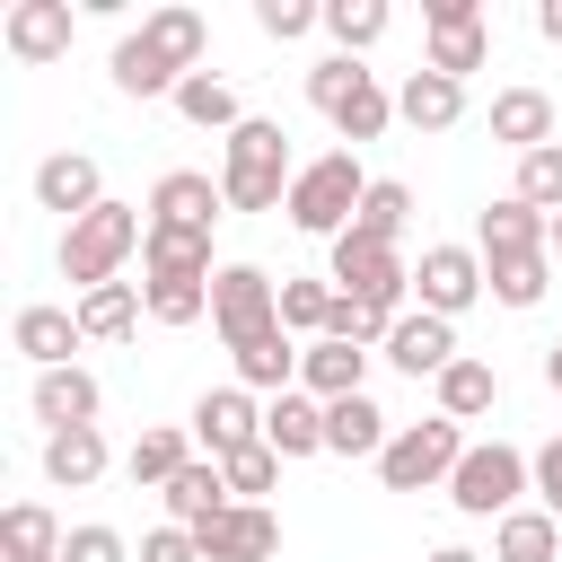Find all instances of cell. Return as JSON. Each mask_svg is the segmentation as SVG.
<instances>
[{"label": "cell", "instance_id": "8992f818", "mask_svg": "<svg viewBox=\"0 0 562 562\" xmlns=\"http://www.w3.org/2000/svg\"><path fill=\"white\" fill-rule=\"evenodd\" d=\"M527 483H536V457H527V448H509V439H474L465 465L448 474V501H457V518H509Z\"/></svg>", "mask_w": 562, "mask_h": 562}, {"label": "cell", "instance_id": "277c9868", "mask_svg": "<svg viewBox=\"0 0 562 562\" xmlns=\"http://www.w3.org/2000/svg\"><path fill=\"white\" fill-rule=\"evenodd\" d=\"M360 193H369V176H360V158L351 149H325V158H307L299 167V184H290V228H307V237H342L351 220H360Z\"/></svg>", "mask_w": 562, "mask_h": 562}, {"label": "cell", "instance_id": "bcb514c9", "mask_svg": "<svg viewBox=\"0 0 562 562\" xmlns=\"http://www.w3.org/2000/svg\"><path fill=\"white\" fill-rule=\"evenodd\" d=\"M61 562H132V544H123L114 527H70V544H61Z\"/></svg>", "mask_w": 562, "mask_h": 562}, {"label": "cell", "instance_id": "52a82bcc", "mask_svg": "<svg viewBox=\"0 0 562 562\" xmlns=\"http://www.w3.org/2000/svg\"><path fill=\"white\" fill-rule=\"evenodd\" d=\"M325 281H334L342 299H369V307L404 316L413 263H404V246H386V237H360V228H342V237H334V263H325Z\"/></svg>", "mask_w": 562, "mask_h": 562}, {"label": "cell", "instance_id": "8d00e7d4", "mask_svg": "<svg viewBox=\"0 0 562 562\" xmlns=\"http://www.w3.org/2000/svg\"><path fill=\"white\" fill-rule=\"evenodd\" d=\"M140 35H149L184 79H193V61H202V44H211V26H202L193 9H149V18H140Z\"/></svg>", "mask_w": 562, "mask_h": 562}, {"label": "cell", "instance_id": "f1b7e54d", "mask_svg": "<svg viewBox=\"0 0 562 562\" xmlns=\"http://www.w3.org/2000/svg\"><path fill=\"white\" fill-rule=\"evenodd\" d=\"M492 562H562V518H553V509H509V518H492Z\"/></svg>", "mask_w": 562, "mask_h": 562}, {"label": "cell", "instance_id": "d6a6232c", "mask_svg": "<svg viewBox=\"0 0 562 562\" xmlns=\"http://www.w3.org/2000/svg\"><path fill=\"white\" fill-rule=\"evenodd\" d=\"M228 509V474H220V457H193L176 483H167V518L176 527H211Z\"/></svg>", "mask_w": 562, "mask_h": 562}, {"label": "cell", "instance_id": "ac0fdd59", "mask_svg": "<svg viewBox=\"0 0 562 562\" xmlns=\"http://www.w3.org/2000/svg\"><path fill=\"white\" fill-rule=\"evenodd\" d=\"M26 404H35L44 439H53V430H88L105 395H97V378H88V369L70 360V369H35V395H26Z\"/></svg>", "mask_w": 562, "mask_h": 562}, {"label": "cell", "instance_id": "60d3db41", "mask_svg": "<svg viewBox=\"0 0 562 562\" xmlns=\"http://www.w3.org/2000/svg\"><path fill=\"white\" fill-rule=\"evenodd\" d=\"M325 316H334V281H281V334L325 342Z\"/></svg>", "mask_w": 562, "mask_h": 562}, {"label": "cell", "instance_id": "7a4b0ae2", "mask_svg": "<svg viewBox=\"0 0 562 562\" xmlns=\"http://www.w3.org/2000/svg\"><path fill=\"white\" fill-rule=\"evenodd\" d=\"M140 237H149V211H132V202H97L79 228H61V281H79V299L105 290V281H123V263L140 255Z\"/></svg>", "mask_w": 562, "mask_h": 562}, {"label": "cell", "instance_id": "2e32d148", "mask_svg": "<svg viewBox=\"0 0 562 562\" xmlns=\"http://www.w3.org/2000/svg\"><path fill=\"white\" fill-rule=\"evenodd\" d=\"M474 255H483V263H509V255H553V220H544V211H527L518 193H501V202L474 220Z\"/></svg>", "mask_w": 562, "mask_h": 562}, {"label": "cell", "instance_id": "4316f807", "mask_svg": "<svg viewBox=\"0 0 562 562\" xmlns=\"http://www.w3.org/2000/svg\"><path fill=\"white\" fill-rule=\"evenodd\" d=\"M386 413L369 404V395H342V404H325V457H386Z\"/></svg>", "mask_w": 562, "mask_h": 562}, {"label": "cell", "instance_id": "ee69618b", "mask_svg": "<svg viewBox=\"0 0 562 562\" xmlns=\"http://www.w3.org/2000/svg\"><path fill=\"white\" fill-rule=\"evenodd\" d=\"M255 26H263L272 44H290V35L325 26V9H316V0H255Z\"/></svg>", "mask_w": 562, "mask_h": 562}, {"label": "cell", "instance_id": "4dcf8cb0", "mask_svg": "<svg viewBox=\"0 0 562 562\" xmlns=\"http://www.w3.org/2000/svg\"><path fill=\"white\" fill-rule=\"evenodd\" d=\"M140 316H149L140 281H105V290L79 299V334H88V342H123V334H140Z\"/></svg>", "mask_w": 562, "mask_h": 562}, {"label": "cell", "instance_id": "4fadbf2b", "mask_svg": "<svg viewBox=\"0 0 562 562\" xmlns=\"http://www.w3.org/2000/svg\"><path fill=\"white\" fill-rule=\"evenodd\" d=\"M263 439V404L246 395V386H211L202 404H193V448L202 457H237V448H255Z\"/></svg>", "mask_w": 562, "mask_h": 562}, {"label": "cell", "instance_id": "74e56055", "mask_svg": "<svg viewBox=\"0 0 562 562\" xmlns=\"http://www.w3.org/2000/svg\"><path fill=\"white\" fill-rule=\"evenodd\" d=\"M404 220H413V184H395V176H369V193H360V220H351V228L395 246V237H404Z\"/></svg>", "mask_w": 562, "mask_h": 562}, {"label": "cell", "instance_id": "d4e9b609", "mask_svg": "<svg viewBox=\"0 0 562 562\" xmlns=\"http://www.w3.org/2000/svg\"><path fill=\"white\" fill-rule=\"evenodd\" d=\"M395 114H404L413 132H457V114H465V79H439V70H413V79L395 88Z\"/></svg>", "mask_w": 562, "mask_h": 562}, {"label": "cell", "instance_id": "d6986e66", "mask_svg": "<svg viewBox=\"0 0 562 562\" xmlns=\"http://www.w3.org/2000/svg\"><path fill=\"white\" fill-rule=\"evenodd\" d=\"M228 211V193L202 176V167H167L158 184H149V220H167V228H211Z\"/></svg>", "mask_w": 562, "mask_h": 562}, {"label": "cell", "instance_id": "7dc6e473", "mask_svg": "<svg viewBox=\"0 0 562 562\" xmlns=\"http://www.w3.org/2000/svg\"><path fill=\"white\" fill-rule=\"evenodd\" d=\"M536 509H553V518H562V439H544V448H536Z\"/></svg>", "mask_w": 562, "mask_h": 562}, {"label": "cell", "instance_id": "b9f144b4", "mask_svg": "<svg viewBox=\"0 0 562 562\" xmlns=\"http://www.w3.org/2000/svg\"><path fill=\"white\" fill-rule=\"evenodd\" d=\"M509 193H518L527 211H544V220H553V211H562V140H553V149H527Z\"/></svg>", "mask_w": 562, "mask_h": 562}, {"label": "cell", "instance_id": "5bb4252c", "mask_svg": "<svg viewBox=\"0 0 562 562\" xmlns=\"http://www.w3.org/2000/svg\"><path fill=\"white\" fill-rule=\"evenodd\" d=\"M0 44H9L26 70L61 61V53H70V0H9V18H0Z\"/></svg>", "mask_w": 562, "mask_h": 562}, {"label": "cell", "instance_id": "7402d4cb", "mask_svg": "<svg viewBox=\"0 0 562 562\" xmlns=\"http://www.w3.org/2000/svg\"><path fill=\"white\" fill-rule=\"evenodd\" d=\"M228 360H237V386H246V395H290V386H299V360H307V351H299V342H290V334L272 325V334L237 342Z\"/></svg>", "mask_w": 562, "mask_h": 562}, {"label": "cell", "instance_id": "ab89813d", "mask_svg": "<svg viewBox=\"0 0 562 562\" xmlns=\"http://www.w3.org/2000/svg\"><path fill=\"white\" fill-rule=\"evenodd\" d=\"M386 334H395V316H386V307H369V299H342V290H334L325 342H351V351H369V342H378V351H386Z\"/></svg>", "mask_w": 562, "mask_h": 562}, {"label": "cell", "instance_id": "44dd1931", "mask_svg": "<svg viewBox=\"0 0 562 562\" xmlns=\"http://www.w3.org/2000/svg\"><path fill=\"white\" fill-rule=\"evenodd\" d=\"M9 342H18L35 369H70V351H79L88 334H79V307H18Z\"/></svg>", "mask_w": 562, "mask_h": 562}, {"label": "cell", "instance_id": "603a6c76", "mask_svg": "<svg viewBox=\"0 0 562 562\" xmlns=\"http://www.w3.org/2000/svg\"><path fill=\"white\" fill-rule=\"evenodd\" d=\"M70 527L44 509V501H9L0 509V562H61Z\"/></svg>", "mask_w": 562, "mask_h": 562}, {"label": "cell", "instance_id": "f6af8a7d", "mask_svg": "<svg viewBox=\"0 0 562 562\" xmlns=\"http://www.w3.org/2000/svg\"><path fill=\"white\" fill-rule=\"evenodd\" d=\"M140 562H202V536L167 518V527H149V536H140Z\"/></svg>", "mask_w": 562, "mask_h": 562}, {"label": "cell", "instance_id": "3957f363", "mask_svg": "<svg viewBox=\"0 0 562 562\" xmlns=\"http://www.w3.org/2000/svg\"><path fill=\"white\" fill-rule=\"evenodd\" d=\"M307 105H316V114H325L351 149H360V140H378V132L395 123V97H386V88H378L351 53H325V61L307 70Z\"/></svg>", "mask_w": 562, "mask_h": 562}, {"label": "cell", "instance_id": "f546056e", "mask_svg": "<svg viewBox=\"0 0 562 562\" xmlns=\"http://www.w3.org/2000/svg\"><path fill=\"white\" fill-rule=\"evenodd\" d=\"M105 70H114V88H123V97H176V88H184V70H176L149 35H123Z\"/></svg>", "mask_w": 562, "mask_h": 562}, {"label": "cell", "instance_id": "ba28073f", "mask_svg": "<svg viewBox=\"0 0 562 562\" xmlns=\"http://www.w3.org/2000/svg\"><path fill=\"white\" fill-rule=\"evenodd\" d=\"M211 325H220L228 351L255 342V334H272V325H281V281H272L263 263H220V281H211Z\"/></svg>", "mask_w": 562, "mask_h": 562}, {"label": "cell", "instance_id": "5b68a950", "mask_svg": "<svg viewBox=\"0 0 562 562\" xmlns=\"http://www.w3.org/2000/svg\"><path fill=\"white\" fill-rule=\"evenodd\" d=\"M465 422H448V413H430V422H404L395 439H386V457H378V483L386 492H430V483H448L457 465H465Z\"/></svg>", "mask_w": 562, "mask_h": 562}, {"label": "cell", "instance_id": "816d5d0a", "mask_svg": "<svg viewBox=\"0 0 562 562\" xmlns=\"http://www.w3.org/2000/svg\"><path fill=\"white\" fill-rule=\"evenodd\" d=\"M553 263H562V211H553Z\"/></svg>", "mask_w": 562, "mask_h": 562}, {"label": "cell", "instance_id": "681fc988", "mask_svg": "<svg viewBox=\"0 0 562 562\" xmlns=\"http://www.w3.org/2000/svg\"><path fill=\"white\" fill-rule=\"evenodd\" d=\"M544 386L562 395V342H544Z\"/></svg>", "mask_w": 562, "mask_h": 562}, {"label": "cell", "instance_id": "e0dca14e", "mask_svg": "<svg viewBox=\"0 0 562 562\" xmlns=\"http://www.w3.org/2000/svg\"><path fill=\"white\" fill-rule=\"evenodd\" d=\"M140 272H149V281H220V263H211V228H167V220H149V237H140Z\"/></svg>", "mask_w": 562, "mask_h": 562}, {"label": "cell", "instance_id": "ffe728a7", "mask_svg": "<svg viewBox=\"0 0 562 562\" xmlns=\"http://www.w3.org/2000/svg\"><path fill=\"white\" fill-rule=\"evenodd\" d=\"M263 448L290 465V457H325V404L307 395V386H290V395H272L263 404Z\"/></svg>", "mask_w": 562, "mask_h": 562}, {"label": "cell", "instance_id": "1f68e13d", "mask_svg": "<svg viewBox=\"0 0 562 562\" xmlns=\"http://www.w3.org/2000/svg\"><path fill=\"white\" fill-rule=\"evenodd\" d=\"M123 465H132V483H140V492H167V483L193 465V430L158 422V430H140V439H132V457H123Z\"/></svg>", "mask_w": 562, "mask_h": 562}, {"label": "cell", "instance_id": "8fae6325", "mask_svg": "<svg viewBox=\"0 0 562 562\" xmlns=\"http://www.w3.org/2000/svg\"><path fill=\"white\" fill-rule=\"evenodd\" d=\"M202 536V562H272L281 553V518L263 509V501H228L211 527H193Z\"/></svg>", "mask_w": 562, "mask_h": 562}, {"label": "cell", "instance_id": "7bdbcfd3", "mask_svg": "<svg viewBox=\"0 0 562 562\" xmlns=\"http://www.w3.org/2000/svg\"><path fill=\"white\" fill-rule=\"evenodd\" d=\"M220 474H228V501H263L272 483H281V457L255 439V448H237V457H220Z\"/></svg>", "mask_w": 562, "mask_h": 562}, {"label": "cell", "instance_id": "7c38bea8", "mask_svg": "<svg viewBox=\"0 0 562 562\" xmlns=\"http://www.w3.org/2000/svg\"><path fill=\"white\" fill-rule=\"evenodd\" d=\"M386 360H395L404 378H430V386H439V369H457L465 351H457V325H448V316L404 307V316H395V334H386Z\"/></svg>", "mask_w": 562, "mask_h": 562}, {"label": "cell", "instance_id": "e575fe53", "mask_svg": "<svg viewBox=\"0 0 562 562\" xmlns=\"http://www.w3.org/2000/svg\"><path fill=\"white\" fill-rule=\"evenodd\" d=\"M386 26H395L386 0H325V35H334V53H351V61H360Z\"/></svg>", "mask_w": 562, "mask_h": 562}, {"label": "cell", "instance_id": "c3c4849f", "mask_svg": "<svg viewBox=\"0 0 562 562\" xmlns=\"http://www.w3.org/2000/svg\"><path fill=\"white\" fill-rule=\"evenodd\" d=\"M536 35H544V44H562V0H536Z\"/></svg>", "mask_w": 562, "mask_h": 562}, {"label": "cell", "instance_id": "484cf974", "mask_svg": "<svg viewBox=\"0 0 562 562\" xmlns=\"http://www.w3.org/2000/svg\"><path fill=\"white\" fill-rule=\"evenodd\" d=\"M360 378H369V351H351V342H307V360H299V386H307L316 404H342V395H369Z\"/></svg>", "mask_w": 562, "mask_h": 562}, {"label": "cell", "instance_id": "83f0119b", "mask_svg": "<svg viewBox=\"0 0 562 562\" xmlns=\"http://www.w3.org/2000/svg\"><path fill=\"white\" fill-rule=\"evenodd\" d=\"M97 474H105V430H97V422L44 439V483H53V492H88Z\"/></svg>", "mask_w": 562, "mask_h": 562}, {"label": "cell", "instance_id": "d590c367", "mask_svg": "<svg viewBox=\"0 0 562 562\" xmlns=\"http://www.w3.org/2000/svg\"><path fill=\"white\" fill-rule=\"evenodd\" d=\"M176 114H184L193 132H237V123H246V114H237V88L211 79V70H193V79L176 88Z\"/></svg>", "mask_w": 562, "mask_h": 562}, {"label": "cell", "instance_id": "30bf717a", "mask_svg": "<svg viewBox=\"0 0 562 562\" xmlns=\"http://www.w3.org/2000/svg\"><path fill=\"white\" fill-rule=\"evenodd\" d=\"M413 290H422V307H430V316H448V325H457L492 281H483V255H474V246H422Z\"/></svg>", "mask_w": 562, "mask_h": 562}, {"label": "cell", "instance_id": "f907efd6", "mask_svg": "<svg viewBox=\"0 0 562 562\" xmlns=\"http://www.w3.org/2000/svg\"><path fill=\"white\" fill-rule=\"evenodd\" d=\"M430 562H483V553H474V544H439Z\"/></svg>", "mask_w": 562, "mask_h": 562}, {"label": "cell", "instance_id": "f35d334b", "mask_svg": "<svg viewBox=\"0 0 562 562\" xmlns=\"http://www.w3.org/2000/svg\"><path fill=\"white\" fill-rule=\"evenodd\" d=\"M483 281H492V299H501V307H536V299H544V281H553V255H509V263H483Z\"/></svg>", "mask_w": 562, "mask_h": 562}, {"label": "cell", "instance_id": "836d02e7", "mask_svg": "<svg viewBox=\"0 0 562 562\" xmlns=\"http://www.w3.org/2000/svg\"><path fill=\"white\" fill-rule=\"evenodd\" d=\"M492 404H501V369H492V360L439 369V413H448V422H474V413H492Z\"/></svg>", "mask_w": 562, "mask_h": 562}, {"label": "cell", "instance_id": "6da1fadb", "mask_svg": "<svg viewBox=\"0 0 562 562\" xmlns=\"http://www.w3.org/2000/svg\"><path fill=\"white\" fill-rule=\"evenodd\" d=\"M290 184H299L290 132L263 123V114H246V123L228 132V149H220V193H228V211H272V202H290Z\"/></svg>", "mask_w": 562, "mask_h": 562}, {"label": "cell", "instance_id": "9c48e42d", "mask_svg": "<svg viewBox=\"0 0 562 562\" xmlns=\"http://www.w3.org/2000/svg\"><path fill=\"white\" fill-rule=\"evenodd\" d=\"M422 35H430L422 70H439V79H465V70H483V53H492V26H483L474 0H430V9H422Z\"/></svg>", "mask_w": 562, "mask_h": 562}, {"label": "cell", "instance_id": "9a60e30c", "mask_svg": "<svg viewBox=\"0 0 562 562\" xmlns=\"http://www.w3.org/2000/svg\"><path fill=\"white\" fill-rule=\"evenodd\" d=\"M35 202H44V211H61V228H79V220L105 202L97 158H88V149H53V158L35 167Z\"/></svg>", "mask_w": 562, "mask_h": 562}, {"label": "cell", "instance_id": "cb8c5ba5", "mask_svg": "<svg viewBox=\"0 0 562 562\" xmlns=\"http://www.w3.org/2000/svg\"><path fill=\"white\" fill-rule=\"evenodd\" d=\"M492 140H509L518 158L527 149H553V97L544 88H501L492 97Z\"/></svg>", "mask_w": 562, "mask_h": 562}]
</instances>
